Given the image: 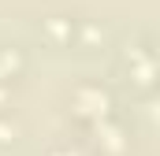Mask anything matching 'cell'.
Instances as JSON below:
<instances>
[{
  "mask_svg": "<svg viewBox=\"0 0 160 156\" xmlns=\"http://www.w3.org/2000/svg\"><path fill=\"white\" fill-rule=\"evenodd\" d=\"M19 67H22V56L11 48H0V82H11L19 75Z\"/></svg>",
  "mask_w": 160,
  "mask_h": 156,
  "instance_id": "obj_4",
  "label": "cell"
},
{
  "mask_svg": "<svg viewBox=\"0 0 160 156\" xmlns=\"http://www.w3.org/2000/svg\"><path fill=\"white\" fill-rule=\"evenodd\" d=\"M71 100H75V112L86 115L89 123L112 115V97H108V89H104L101 82H82V85H75Z\"/></svg>",
  "mask_w": 160,
  "mask_h": 156,
  "instance_id": "obj_1",
  "label": "cell"
},
{
  "mask_svg": "<svg viewBox=\"0 0 160 156\" xmlns=\"http://www.w3.org/2000/svg\"><path fill=\"white\" fill-rule=\"evenodd\" d=\"M41 30H45L48 41L67 45V41L75 37V19H67V15H48V19H41Z\"/></svg>",
  "mask_w": 160,
  "mask_h": 156,
  "instance_id": "obj_3",
  "label": "cell"
},
{
  "mask_svg": "<svg viewBox=\"0 0 160 156\" xmlns=\"http://www.w3.org/2000/svg\"><path fill=\"white\" fill-rule=\"evenodd\" d=\"M93 130H97L101 145H104V149H108L112 156H119L123 149H127V138H123V126H116V123H112V115H104V119H93Z\"/></svg>",
  "mask_w": 160,
  "mask_h": 156,
  "instance_id": "obj_2",
  "label": "cell"
},
{
  "mask_svg": "<svg viewBox=\"0 0 160 156\" xmlns=\"http://www.w3.org/2000/svg\"><path fill=\"white\" fill-rule=\"evenodd\" d=\"M15 138H19V123L11 115L0 119V145H15Z\"/></svg>",
  "mask_w": 160,
  "mask_h": 156,
  "instance_id": "obj_5",
  "label": "cell"
},
{
  "mask_svg": "<svg viewBox=\"0 0 160 156\" xmlns=\"http://www.w3.org/2000/svg\"><path fill=\"white\" fill-rule=\"evenodd\" d=\"M48 156H82V153H78V149H67V145H63V149H52Z\"/></svg>",
  "mask_w": 160,
  "mask_h": 156,
  "instance_id": "obj_6",
  "label": "cell"
}]
</instances>
